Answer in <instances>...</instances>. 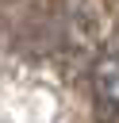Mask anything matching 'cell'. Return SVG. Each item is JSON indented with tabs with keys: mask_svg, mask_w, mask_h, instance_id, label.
Masks as SVG:
<instances>
[{
	"mask_svg": "<svg viewBox=\"0 0 119 123\" xmlns=\"http://www.w3.org/2000/svg\"><path fill=\"white\" fill-rule=\"evenodd\" d=\"M88 85H92V96L100 108L107 111H119V50L111 54H100L88 69Z\"/></svg>",
	"mask_w": 119,
	"mask_h": 123,
	"instance_id": "1",
	"label": "cell"
}]
</instances>
